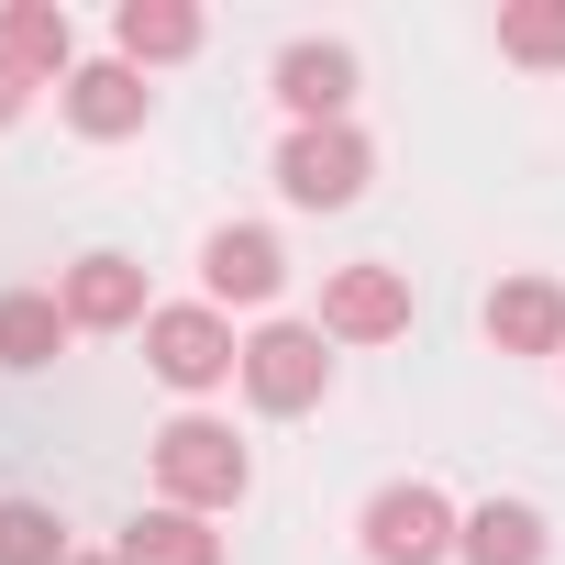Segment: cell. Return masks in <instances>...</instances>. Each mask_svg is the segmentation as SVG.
Segmentation results:
<instances>
[{"mask_svg": "<svg viewBox=\"0 0 565 565\" xmlns=\"http://www.w3.org/2000/svg\"><path fill=\"white\" fill-rule=\"evenodd\" d=\"M156 488H167V510H233L244 488H255V455L233 444V422H167L156 433Z\"/></svg>", "mask_w": 565, "mask_h": 565, "instance_id": "6da1fadb", "label": "cell"}, {"mask_svg": "<svg viewBox=\"0 0 565 565\" xmlns=\"http://www.w3.org/2000/svg\"><path fill=\"white\" fill-rule=\"evenodd\" d=\"M333 388V355H322V322H266V333H244V399L255 411H311Z\"/></svg>", "mask_w": 565, "mask_h": 565, "instance_id": "7a4b0ae2", "label": "cell"}, {"mask_svg": "<svg viewBox=\"0 0 565 565\" xmlns=\"http://www.w3.org/2000/svg\"><path fill=\"white\" fill-rule=\"evenodd\" d=\"M455 532H466V510H455L444 488H422V477H399V488L366 499V554H377V565H444Z\"/></svg>", "mask_w": 565, "mask_h": 565, "instance_id": "3957f363", "label": "cell"}, {"mask_svg": "<svg viewBox=\"0 0 565 565\" xmlns=\"http://www.w3.org/2000/svg\"><path fill=\"white\" fill-rule=\"evenodd\" d=\"M366 167H377V156H366L355 122H300L289 145H277V189H289L300 211H344V200L366 189Z\"/></svg>", "mask_w": 565, "mask_h": 565, "instance_id": "277c9868", "label": "cell"}, {"mask_svg": "<svg viewBox=\"0 0 565 565\" xmlns=\"http://www.w3.org/2000/svg\"><path fill=\"white\" fill-rule=\"evenodd\" d=\"M145 366L167 388H222V377H244V344H233L222 311H156L145 322Z\"/></svg>", "mask_w": 565, "mask_h": 565, "instance_id": "5b68a950", "label": "cell"}, {"mask_svg": "<svg viewBox=\"0 0 565 565\" xmlns=\"http://www.w3.org/2000/svg\"><path fill=\"white\" fill-rule=\"evenodd\" d=\"M322 333H333V344H388V333H411V277H399V266H333V277H322Z\"/></svg>", "mask_w": 565, "mask_h": 565, "instance_id": "8992f818", "label": "cell"}, {"mask_svg": "<svg viewBox=\"0 0 565 565\" xmlns=\"http://www.w3.org/2000/svg\"><path fill=\"white\" fill-rule=\"evenodd\" d=\"M200 277H211V300L233 311H255V300H277V277H289V255H277V233L266 222H222L211 244H200Z\"/></svg>", "mask_w": 565, "mask_h": 565, "instance_id": "52a82bcc", "label": "cell"}, {"mask_svg": "<svg viewBox=\"0 0 565 565\" xmlns=\"http://www.w3.org/2000/svg\"><path fill=\"white\" fill-rule=\"evenodd\" d=\"M145 111H156V89H145V67H122V56H100V67H78V78H67V122H78L89 145L145 134Z\"/></svg>", "mask_w": 565, "mask_h": 565, "instance_id": "ba28073f", "label": "cell"}, {"mask_svg": "<svg viewBox=\"0 0 565 565\" xmlns=\"http://www.w3.org/2000/svg\"><path fill=\"white\" fill-rule=\"evenodd\" d=\"M56 300H67V322H78V333H122V322H156V311H145V266H134V255H78Z\"/></svg>", "mask_w": 565, "mask_h": 565, "instance_id": "9c48e42d", "label": "cell"}, {"mask_svg": "<svg viewBox=\"0 0 565 565\" xmlns=\"http://www.w3.org/2000/svg\"><path fill=\"white\" fill-rule=\"evenodd\" d=\"M488 344L499 355H565V289H554V277H510V289H488Z\"/></svg>", "mask_w": 565, "mask_h": 565, "instance_id": "30bf717a", "label": "cell"}, {"mask_svg": "<svg viewBox=\"0 0 565 565\" xmlns=\"http://www.w3.org/2000/svg\"><path fill=\"white\" fill-rule=\"evenodd\" d=\"M200 12L189 0H122L111 12V45H122V67H178V56H200Z\"/></svg>", "mask_w": 565, "mask_h": 565, "instance_id": "8fae6325", "label": "cell"}, {"mask_svg": "<svg viewBox=\"0 0 565 565\" xmlns=\"http://www.w3.org/2000/svg\"><path fill=\"white\" fill-rule=\"evenodd\" d=\"M277 100H289L300 122H344V100H355V45H289V56H277Z\"/></svg>", "mask_w": 565, "mask_h": 565, "instance_id": "7c38bea8", "label": "cell"}, {"mask_svg": "<svg viewBox=\"0 0 565 565\" xmlns=\"http://www.w3.org/2000/svg\"><path fill=\"white\" fill-rule=\"evenodd\" d=\"M455 554H466V565H543V554H554V532H543V510H532V499H488V510H466Z\"/></svg>", "mask_w": 565, "mask_h": 565, "instance_id": "4fadbf2b", "label": "cell"}, {"mask_svg": "<svg viewBox=\"0 0 565 565\" xmlns=\"http://www.w3.org/2000/svg\"><path fill=\"white\" fill-rule=\"evenodd\" d=\"M0 56L23 78H78V23L56 0H12V12H0Z\"/></svg>", "mask_w": 565, "mask_h": 565, "instance_id": "5bb4252c", "label": "cell"}, {"mask_svg": "<svg viewBox=\"0 0 565 565\" xmlns=\"http://www.w3.org/2000/svg\"><path fill=\"white\" fill-rule=\"evenodd\" d=\"M78 322H67V300L56 289H12L0 300V366L12 377H34V366H56V344H67Z\"/></svg>", "mask_w": 565, "mask_h": 565, "instance_id": "9a60e30c", "label": "cell"}, {"mask_svg": "<svg viewBox=\"0 0 565 565\" xmlns=\"http://www.w3.org/2000/svg\"><path fill=\"white\" fill-rule=\"evenodd\" d=\"M122 565H222V532H200V510H145L122 532Z\"/></svg>", "mask_w": 565, "mask_h": 565, "instance_id": "2e32d148", "label": "cell"}, {"mask_svg": "<svg viewBox=\"0 0 565 565\" xmlns=\"http://www.w3.org/2000/svg\"><path fill=\"white\" fill-rule=\"evenodd\" d=\"M0 565H67V521L45 499H0Z\"/></svg>", "mask_w": 565, "mask_h": 565, "instance_id": "e0dca14e", "label": "cell"}, {"mask_svg": "<svg viewBox=\"0 0 565 565\" xmlns=\"http://www.w3.org/2000/svg\"><path fill=\"white\" fill-rule=\"evenodd\" d=\"M499 56L565 67V0H510V12H499Z\"/></svg>", "mask_w": 565, "mask_h": 565, "instance_id": "ac0fdd59", "label": "cell"}, {"mask_svg": "<svg viewBox=\"0 0 565 565\" xmlns=\"http://www.w3.org/2000/svg\"><path fill=\"white\" fill-rule=\"evenodd\" d=\"M23 100H34V78H23L12 56H0V122H23Z\"/></svg>", "mask_w": 565, "mask_h": 565, "instance_id": "d6986e66", "label": "cell"}, {"mask_svg": "<svg viewBox=\"0 0 565 565\" xmlns=\"http://www.w3.org/2000/svg\"><path fill=\"white\" fill-rule=\"evenodd\" d=\"M67 565H122V554H67Z\"/></svg>", "mask_w": 565, "mask_h": 565, "instance_id": "ffe728a7", "label": "cell"}]
</instances>
